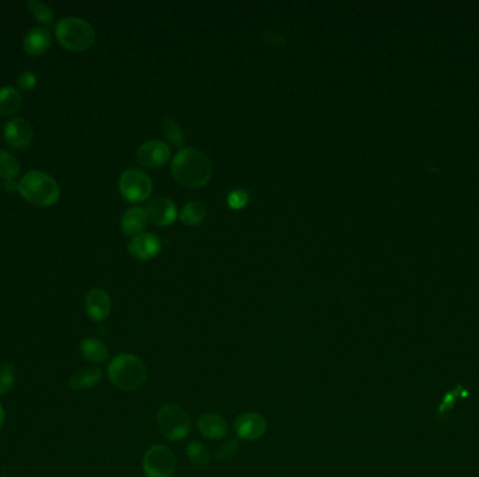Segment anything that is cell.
I'll use <instances>...</instances> for the list:
<instances>
[{
    "label": "cell",
    "mask_w": 479,
    "mask_h": 477,
    "mask_svg": "<svg viewBox=\"0 0 479 477\" xmlns=\"http://www.w3.org/2000/svg\"><path fill=\"white\" fill-rule=\"evenodd\" d=\"M212 163L209 157L193 147L183 148L171 163V174L178 184L195 189L208 184L212 178Z\"/></svg>",
    "instance_id": "6da1fadb"
},
{
    "label": "cell",
    "mask_w": 479,
    "mask_h": 477,
    "mask_svg": "<svg viewBox=\"0 0 479 477\" xmlns=\"http://www.w3.org/2000/svg\"><path fill=\"white\" fill-rule=\"evenodd\" d=\"M111 382L122 391L133 392L141 389L148 381V367L142 359L135 354L122 353L111 360L109 368Z\"/></svg>",
    "instance_id": "7a4b0ae2"
},
{
    "label": "cell",
    "mask_w": 479,
    "mask_h": 477,
    "mask_svg": "<svg viewBox=\"0 0 479 477\" xmlns=\"http://www.w3.org/2000/svg\"><path fill=\"white\" fill-rule=\"evenodd\" d=\"M19 193L31 205L48 207L55 205L61 198L58 183L41 171L27 173L19 183Z\"/></svg>",
    "instance_id": "3957f363"
},
{
    "label": "cell",
    "mask_w": 479,
    "mask_h": 477,
    "mask_svg": "<svg viewBox=\"0 0 479 477\" xmlns=\"http://www.w3.org/2000/svg\"><path fill=\"white\" fill-rule=\"evenodd\" d=\"M58 42L68 51L84 52L90 49L96 41L93 26L79 17L62 19L55 29Z\"/></svg>",
    "instance_id": "277c9868"
},
{
    "label": "cell",
    "mask_w": 479,
    "mask_h": 477,
    "mask_svg": "<svg viewBox=\"0 0 479 477\" xmlns=\"http://www.w3.org/2000/svg\"><path fill=\"white\" fill-rule=\"evenodd\" d=\"M156 421L160 433L168 441L185 440L191 433V417L180 404H163L157 411Z\"/></svg>",
    "instance_id": "5b68a950"
},
{
    "label": "cell",
    "mask_w": 479,
    "mask_h": 477,
    "mask_svg": "<svg viewBox=\"0 0 479 477\" xmlns=\"http://www.w3.org/2000/svg\"><path fill=\"white\" fill-rule=\"evenodd\" d=\"M177 469L173 451L161 443L150 446L143 456V472L148 477H171Z\"/></svg>",
    "instance_id": "8992f818"
},
{
    "label": "cell",
    "mask_w": 479,
    "mask_h": 477,
    "mask_svg": "<svg viewBox=\"0 0 479 477\" xmlns=\"http://www.w3.org/2000/svg\"><path fill=\"white\" fill-rule=\"evenodd\" d=\"M151 190V180L142 170H126L119 178V192L122 198L129 203H141L148 200Z\"/></svg>",
    "instance_id": "52a82bcc"
},
{
    "label": "cell",
    "mask_w": 479,
    "mask_h": 477,
    "mask_svg": "<svg viewBox=\"0 0 479 477\" xmlns=\"http://www.w3.org/2000/svg\"><path fill=\"white\" fill-rule=\"evenodd\" d=\"M268 424L262 414L257 411H246L234 421V430L240 440L257 441L266 433Z\"/></svg>",
    "instance_id": "ba28073f"
},
{
    "label": "cell",
    "mask_w": 479,
    "mask_h": 477,
    "mask_svg": "<svg viewBox=\"0 0 479 477\" xmlns=\"http://www.w3.org/2000/svg\"><path fill=\"white\" fill-rule=\"evenodd\" d=\"M171 155V148L161 140H148L138 148L136 160L145 168H158L164 165Z\"/></svg>",
    "instance_id": "9c48e42d"
},
{
    "label": "cell",
    "mask_w": 479,
    "mask_h": 477,
    "mask_svg": "<svg viewBox=\"0 0 479 477\" xmlns=\"http://www.w3.org/2000/svg\"><path fill=\"white\" fill-rule=\"evenodd\" d=\"M3 136L9 146L21 150L31 145L34 139V129L27 119L16 118L6 125Z\"/></svg>",
    "instance_id": "30bf717a"
},
{
    "label": "cell",
    "mask_w": 479,
    "mask_h": 477,
    "mask_svg": "<svg viewBox=\"0 0 479 477\" xmlns=\"http://www.w3.org/2000/svg\"><path fill=\"white\" fill-rule=\"evenodd\" d=\"M148 220L151 221L154 225L158 227H167L173 224L177 219V207L174 202L168 198H154L151 199L145 209Z\"/></svg>",
    "instance_id": "8fae6325"
},
{
    "label": "cell",
    "mask_w": 479,
    "mask_h": 477,
    "mask_svg": "<svg viewBox=\"0 0 479 477\" xmlns=\"http://www.w3.org/2000/svg\"><path fill=\"white\" fill-rule=\"evenodd\" d=\"M128 250L138 260H150L160 254L161 241L153 232H141L131 240Z\"/></svg>",
    "instance_id": "7c38bea8"
},
{
    "label": "cell",
    "mask_w": 479,
    "mask_h": 477,
    "mask_svg": "<svg viewBox=\"0 0 479 477\" xmlns=\"http://www.w3.org/2000/svg\"><path fill=\"white\" fill-rule=\"evenodd\" d=\"M86 314L94 322H103L111 312V298L103 289H93L84 301Z\"/></svg>",
    "instance_id": "4fadbf2b"
},
{
    "label": "cell",
    "mask_w": 479,
    "mask_h": 477,
    "mask_svg": "<svg viewBox=\"0 0 479 477\" xmlns=\"http://www.w3.org/2000/svg\"><path fill=\"white\" fill-rule=\"evenodd\" d=\"M198 429L206 440L211 441L223 440L228 433V426L224 417L216 413H205L199 416Z\"/></svg>",
    "instance_id": "5bb4252c"
},
{
    "label": "cell",
    "mask_w": 479,
    "mask_h": 477,
    "mask_svg": "<svg viewBox=\"0 0 479 477\" xmlns=\"http://www.w3.org/2000/svg\"><path fill=\"white\" fill-rule=\"evenodd\" d=\"M52 43V34L48 29L36 27L27 33L23 39V48L30 56H39L45 53Z\"/></svg>",
    "instance_id": "9a60e30c"
},
{
    "label": "cell",
    "mask_w": 479,
    "mask_h": 477,
    "mask_svg": "<svg viewBox=\"0 0 479 477\" xmlns=\"http://www.w3.org/2000/svg\"><path fill=\"white\" fill-rule=\"evenodd\" d=\"M81 357L91 364H101L109 359V347L96 337H86L79 346Z\"/></svg>",
    "instance_id": "2e32d148"
},
{
    "label": "cell",
    "mask_w": 479,
    "mask_h": 477,
    "mask_svg": "<svg viewBox=\"0 0 479 477\" xmlns=\"http://www.w3.org/2000/svg\"><path fill=\"white\" fill-rule=\"evenodd\" d=\"M103 378V371L97 366H87L76 371L69 379V386L74 391H86L96 386Z\"/></svg>",
    "instance_id": "e0dca14e"
},
{
    "label": "cell",
    "mask_w": 479,
    "mask_h": 477,
    "mask_svg": "<svg viewBox=\"0 0 479 477\" xmlns=\"http://www.w3.org/2000/svg\"><path fill=\"white\" fill-rule=\"evenodd\" d=\"M146 221H148V216H146L145 209L132 207L123 213L122 220H121V228L123 234L135 237L141 234L142 230L146 227Z\"/></svg>",
    "instance_id": "ac0fdd59"
},
{
    "label": "cell",
    "mask_w": 479,
    "mask_h": 477,
    "mask_svg": "<svg viewBox=\"0 0 479 477\" xmlns=\"http://www.w3.org/2000/svg\"><path fill=\"white\" fill-rule=\"evenodd\" d=\"M23 98L19 90L14 87L6 86L0 88V115L10 116L21 108Z\"/></svg>",
    "instance_id": "d6986e66"
},
{
    "label": "cell",
    "mask_w": 479,
    "mask_h": 477,
    "mask_svg": "<svg viewBox=\"0 0 479 477\" xmlns=\"http://www.w3.org/2000/svg\"><path fill=\"white\" fill-rule=\"evenodd\" d=\"M186 456L189 462L198 468H205L211 462L209 449L201 441H191L186 445Z\"/></svg>",
    "instance_id": "ffe728a7"
},
{
    "label": "cell",
    "mask_w": 479,
    "mask_h": 477,
    "mask_svg": "<svg viewBox=\"0 0 479 477\" xmlns=\"http://www.w3.org/2000/svg\"><path fill=\"white\" fill-rule=\"evenodd\" d=\"M208 209L202 202H189L181 212V220L186 225H199L206 219Z\"/></svg>",
    "instance_id": "44dd1931"
},
{
    "label": "cell",
    "mask_w": 479,
    "mask_h": 477,
    "mask_svg": "<svg viewBox=\"0 0 479 477\" xmlns=\"http://www.w3.org/2000/svg\"><path fill=\"white\" fill-rule=\"evenodd\" d=\"M19 174H20L19 160L13 154L0 150V178H3L4 181H10L14 180Z\"/></svg>",
    "instance_id": "7402d4cb"
},
{
    "label": "cell",
    "mask_w": 479,
    "mask_h": 477,
    "mask_svg": "<svg viewBox=\"0 0 479 477\" xmlns=\"http://www.w3.org/2000/svg\"><path fill=\"white\" fill-rule=\"evenodd\" d=\"M164 135L167 140L174 147H183L185 143L184 132L181 130L178 122L173 118H167L163 125Z\"/></svg>",
    "instance_id": "603a6c76"
},
{
    "label": "cell",
    "mask_w": 479,
    "mask_h": 477,
    "mask_svg": "<svg viewBox=\"0 0 479 477\" xmlns=\"http://www.w3.org/2000/svg\"><path fill=\"white\" fill-rule=\"evenodd\" d=\"M29 9L39 23H42V24H51L52 23L54 11L46 3L39 1V0H30L29 1Z\"/></svg>",
    "instance_id": "cb8c5ba5"
},
{
    "label": "cell",
    "mask_w": 479,
    "mask_h": 477,
    "mask_svg": "<svg viewBox=\"0 0 479 477\" xmlns=\"http://www.w3.org/2000/svg\"><path fill=\"white\" fill-rule=\"evenodd\" d=\"M16 382V367L10 363L0 366V395H6L11 391Z\"/></svg>",
    "instance_id": "d4e9b609"
},
{
    "label": "cell",
    "mask_w": 479,
    "mask_h": 477,
    "mask_svg": "<svg viewBox=\"0 0 479 477\" xmlns=\"http://www.w3.org/2000/svg\"><path fill=\"white\" fill-rule=\"evenodd\" d=\"M248 200H250V193L246 192L244 189H234L227 196V205L234 210L244 209L247 206Z\"/></svg>",
    "instance_id": "484cf974"
},
{
    "label": "cell",
    "mask_w": 479,
    "mask_h": 477,
    "mask_svg": "<svg viewBox=\"0 0 479 477\" xmlns=\"http://www.w3.org/2000/svg\"><path fill=\"white\" fill-rule=\"evenodd\" d=\"M238 446H240V443L237 440H228L223 442L221 448L218 449V453H216L218 461H221V462L231 461L236 456V453L238 451Z\"/></svg>",
    "instance_id": "4316f807"
},
{
    "label": "cell",
    "mask_w": 479,
    "mask_h": 477,
    "mask_svg": "<svg viewBox=\"0 0 479 477\" xmlns=\"http://www.w3.org/2000/svg\"><path fill=\"white\" fill-rule=\"evenodd\" d=\"M37 86V76L31 72H24L17 77V87L23 91H31Z\"/></svg>",
    "instance_id": "83f0119b"
},
{
    "label": "cell",
    "mask_w": 479,
    "mask_h": 477,
    "mask_svg": "<svg viewBox=\"0 0 479 477\" xmlns=\"http://www.w3.org/2000/svg\"><path fill=\"white\" fill-rule=\"evenodd\" d=\"M4 188L7 192H14V190H19V184H16L14 180H10V181H6Z\"/></svg>",
    "instance_id": "f1b7e54d"
},
{
    "label": "cell",
    "mask_w": 479,
    "mask_h": 477,
    "mask_svg": "<svg viewBox=\"0 0 479 477\" xmlns=\"http://www.w3.org/2000/svg\"><path fill=\"white\" fill-rule=\"evenodd\" d=\"M3 423H4V410H3V406L0 404V430L3 427Z\"/></svg>",
    "instance_id": "f546056e"
}]
</instances>
